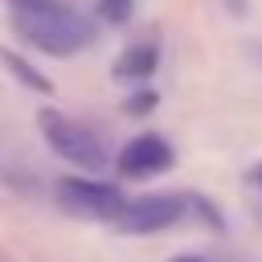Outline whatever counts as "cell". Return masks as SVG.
Here are the masks:
<instances>
[{"instance_id":"obj_1","label":"cell","mask_w":262,"mask_h":262,"mask_svg":"<svg viewBox=\"0 0 262 262\" xmlns=\"http://www.w3.org/2000/svg\"><path fill=\"white\" fill-rule=\"evenodd\" d=\"M4 4H8L20 37L29 45H37L41 53L70 57L94 41V25L57 0H4Z\"/></svg>"},{"instance_id":"obj_2","label":"cell","mask_w":262,"mask_h":262,"mask_svg":"<svg viewBox=\"0 0 262 262\" xmlns=\"http://www.w3.org/2000/svg\"><path fill=\"white\" fill-rule=\"evenodd\" d=\"M37 123H41L45 143H49L61 160L78 164L82 172H102V168H106V151H102V143H98L82 123L66 119L61 111H41V115H37Z\"/></svg>"},{"instance_id":"obj_3","label":"cell","mask_w":262,"mask_h":262,"mask_svg":"<svg viewBox=\"0 0 262 262\" xmlns=\"http://www.w3.org/2000/svg\"><path fill=\"white\" fill-rule=\"evenodd\" d=\"M180 217H184V196H176V192H151V196L123 201V209L115 213V225L123 233H164Z\"/></svg>"},{"instance_id":"obj_4","label":"cell","mask_w":262,"mask_h":262,"mask_svg":"<svg viewBox=\"0 0 262 262\" xmlns=\"http://www.w3.org/2000/svg\"><path fill=\"white\" fill-rule=\"evenodd\" d=\"M57 201L74 213H86V217H111L123 209V192L111 188V184H98V180H86V176H61L57 180Z\"/></svg>"},{"instance_id":"obj_5","label":"cell","mask_w":262,"mask_h":262,"mask_svg":"<svg viewBox=\"0 0 262 262\" xmlns=\"http://www.w3.org/2000/svg\"><path fill=\"white\" fill-rule=\"evenodd\" d=\"M176 164V151L168 139L160 135H135L123 151H119V172L131 176V180H147V176H160Z\"/></svg>"},{"instance_id":"obj_6","label":"cell","mask_w":262,"mask_h":262,"mask_svg":"<svg viewBox=\"0 0 262 262\" xmlns=\"http://www.w3.org/2000/svg\"><path fill=\"white\" fill-rule=\"evenodd\" d=\"M156 61H160V49H156L151 41H139V45H131V49L119 53L115 78H119V82H143V78L156 74Z\"/></svg>"},{"instance_id":"obj_7","label":"cell","mask_w":262,"mask_h":262,"mask_svg":"<svg viewBox=\"0 0 262 262\" xmlns=\"http://www.w3.org/2000/svg\"><path fill=\"white\" fill-rule=\"evenodd\" d=\"M0 57H4V66H8V70L25 82V86H33V90H41V94H49V90H53V82H49V78H41V74H37L25 57H16V53H8V49H0Z\"/></svg>"},{"instance_id":"obj_8","label":"cell","mask_w":262,"mask_h":262,"mask_svg":"<svg viewBox=\"0 0 262 262\" xmlns=\"http://www.w3.org/2000/svg\"><path fill=\"white\" fill-rule=\"evenodd\" d=\"M98 16L106 25H123L131 16V0H98Z\"/></svg>"},{"instance_id":"obj_9","label":"cell","mask_w":262,"mask_h":262,"mask_svg":"<svg viewBox=\"0 0 262 262\" xmlns=\"http://www.w3.org/2000/svg\"><path fill=\"white\" fill-rule=\"evenodd\" d=\"M151 106H156V94H151V90H147V94H131V102H127V111H135V115H139V111H151Z\"/></svg>"},{"instance_id":"obj_10","label":"cell","mask_w":262,"mask_h":262,"mask_svg":"<svg viewBox=\"0 0 262 262\" xmlns=\"http://www.w3.org/2000/svg\"><path fill=\"white\" fill-rule=\"evenodd\" d=\"M172 262H201V258H172Z\"/></svg>"},{"instance_id":"obj_11","label":"cell","mask_w":262,"mask_h":262,"mask_svg":"<svg viewBox=\"0 0 262 262\" xmlns=\"http://www.w3.org/2000/svg\"><path fill=\"white\" fill-rule=\"evenodd\" d=\"M258 184H262V168H258Z\"/></svg>"}]
</instances>
